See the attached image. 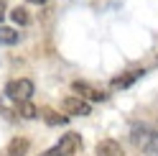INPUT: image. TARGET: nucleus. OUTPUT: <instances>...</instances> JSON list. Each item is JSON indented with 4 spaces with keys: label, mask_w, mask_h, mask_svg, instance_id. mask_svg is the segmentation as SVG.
I'll list each match as a JSON object with an SVG mask.
<instances>
[{
    "label": "nucleus",
    "mask_w": 158,
    "mask_h": 156,
    "mask_svg": "<svg viewBox=\"0 0 158 156\" xmlns=\"http://www.w3.org/2000/svg\"><path fill=\"white\" fill-rule=\"evenodd\" d=\"M130 141H133L143 154H153V156H158V131L148 128V125H133Z\"/></svg>",
    "instance_id": "f257e3e1"
},
{
    "label": "nucleus",
    "mask_w": 158,
    "mask_h": 156,
    "mask_svg": "<svg viewBox=\"0 0 158 156\" xmlns=\"http://www.w3.org/2000/svg\"><path fill=\"white\" fill-rule=\"evenodd\" d=\"M79 149H82V136L72 131V133H64L61 141L54 149H48L44 156H74V154H79Z\"/></svg>",
    "instance_id": "f03ea898"
},
{
    "label": "nucleus",
    "mask_w": 158,
    "mask_h": 156,
    "mask_svg": "<svg viewBox=\"0 0 158 156\" xmlns=\"http://www.w3.org/2000/svg\"><path fill=\"white\" fill-rule=\"evenodd\" d=\"M8 97H10L13 102H23V100H31V95H33V82L31 80H26V77H21V80H10L5 84V90H3Z\"/></svg>",
    "instance_id": "7ed1b4c3"
},
{
    "label": "nucleus",
    "mask_w": 158,
    "mask_h": 156,
    "mask_svg": "<svg viewBox=\"0 0 158 156\" xmlns=\"http://www.w3.org/2000/svg\"><path fill=\"white\" fill-rule=\"evenodd\" d=\"M61 108H64V113H69V115H89L92 113V105L84 100V97H79V95H72V97H64V102H61Z\"/></svg>",
    "instance_id": "20e7f679"
},
{
    "label": "nucleus",
    "mask_w": 158,
    "mask_h": 156,
    "mask_svg": "<svg viewBox=\"0 0 158 156\" xmlns=\"http://www.w3.org/2000/svg\"><path fill=\"white\" fill-rule=\"evenodd\" d=\"M72 90H74L79 97H84L87 102H89V100H94V102H102V100H107V95H105V92H100L97 87L87 84V82H82V80H77V82L72 84Z\"/></svg>",
    "instance_id": "39448f33"
},
{
    "label": "nucleus",
    "mask_w": 158,
    "mask_h": 156,
    "mask_svg": "<svg viewBox=\"0 0 158 156\" xmlns=\"http://www.w3.org/2000/svg\"><path fill=\"white\" fill-rule=\"evenodd\" d=\"M143 74H145V69H130V72H125L120 77H112L110 87H112V90H125V87H130L133 82H138Z\"/></svg>",
    "instance_id": "423d86ee"
},
{
    "label": "nucleus",
    "mask_w": 158,
    "mask_h": 156,
    "mask_svg": "<svg viewBox=\"0 0 158 156\" xmlns=\"http://www.w3.org/2000/svg\"><path fill=\"white\" fill-rule=\"evenodd\" d=\"M94 154H97V156H125L123 146L117 143L115 138H102L100 143L94 146Z\"/></svg>",
    "instance_id": "0eeeda50"
},
{
    "label": "nucleus",
    "mask_w": 158,
    "mask_h": 156,
    "mask_svg": "<svg viewBox=\"0 0 158 156\" xmlns=\"http://www.w3.org/2000/svg\"><path fill=\"white\" fill-rule=\"evenodd\" d=\"M28 149H31L28 138H13L10 143H8V154H10V156H26Z\"/></svg>",
    "instance_id": "6e6552de"
},
{
    "label": "nucleus",
    "mask_w": 158,
    "mask_h": 156,
    "mask_svg": "<svg viewBox=\"0 0 158 156\" xmlns=\"http://www.w3.org/2000/svg\"><path fill=\"white\" fill-rule=\"evenodd\" d=\"M0 44H3V46L18 44V31H15V28H8V26H0Z\"/></svg>",
    "instance_id": "1a4fd4ad"
},
{
    "label": "nucleus",
    "mask_w": 158,
    "mask_h": 156,
    "mask_svg": "<svg viewBox=\"0 0 158 156\" xmlns=\"http://www.w3.org/2000/svg\"><path fill=\"white\" fill-rule=\"evenodd\" d=\"M15 110L21 113V118H36L38 115V108L31 102V100H23V102H15Z\"/></svg>",
    "instance_id": "9d476101"
},
{
    "label": "nucleus",
    "mask_w": 158,
    "mask_h": 156,
    "mask_svg": "<svg viewBox=\"0 0 158 156\" xmlns=\"http://www.w3.org/2000/svg\"><path fill=\"white\" fill-rule=\"evenodd\" d=\"M10 18H13V23H18V26H28V23H31V15H28V11H26L23 5L13 8V11H10Z\"/></svg>",
    "instance_id": "9b49d317"
},
{
    "label": "nucleus",
    "mask_w": 158,
    "mask_h": 156,
    "mask_svg": "<svg viewBox=\"0 0 158 156\" xmlns=\"http://www.w3.org/2000/svg\"><path fill=\"white\" fill-rule=\"evenodd\" d=\"M44 120L48 125H64L66 123V115H59L56 110H44Z\"/></svg>",
    "instance_id": "f8f14e48"
},
{
    "label": "nucleus",
    "mask_w": 158,
    "mask_h": 156,
    "mask_svg": "<svg viewBox=\"0 0 158 156\" xmlns=\"http://www.w3.org/2000/svg\"><path fill=\"white\" fill-rule=\"evenodd\" d=\"M5 11H8V8H5V3H3V0H0V21H3V15H5Z\"/></svg>",
    "instance_id": "ddd939ff"
},
{
    "label": "nucleus",
    "mask_w": 158,
    "mask_h": 156,
    "mask_svg": "<svg viewBox=\"0 0 158 156\" xmlns=\"http://www.w3.org/2000/svg\"><path fill=\"white\" fill-rule=\"evenodd\" d=\"M28 3H36V5H41V3H46V0H28Z\"/></svg>",
    "instance_id": "4468645a"
}]
</instances>
